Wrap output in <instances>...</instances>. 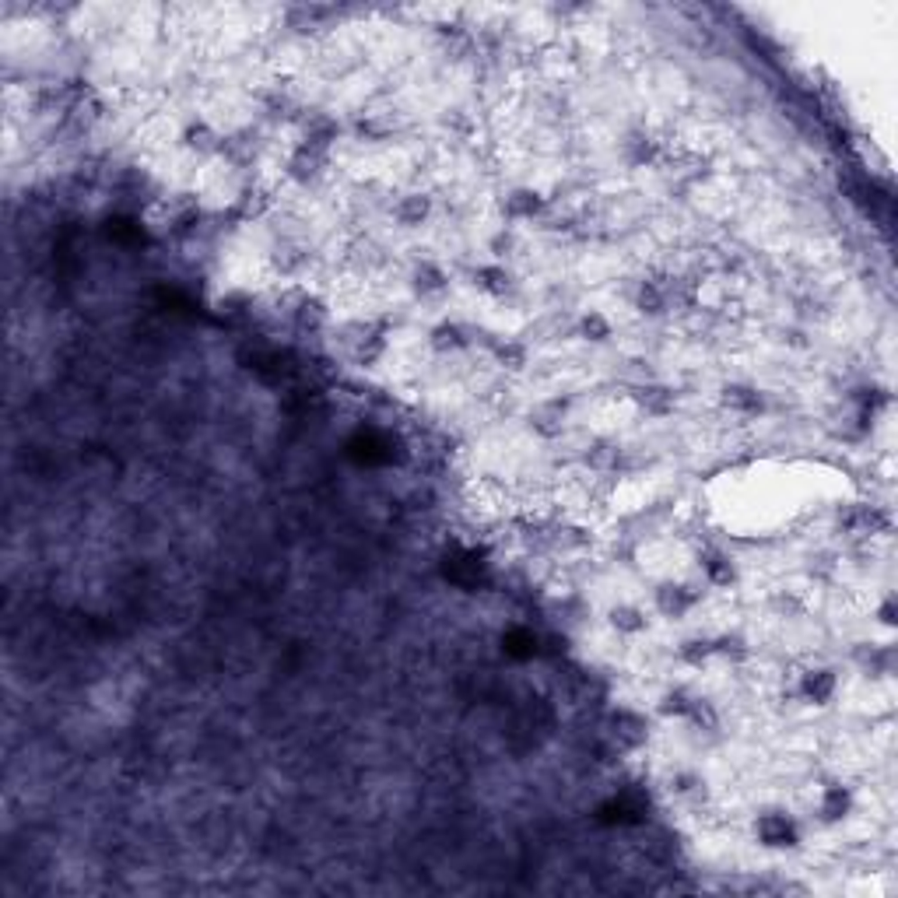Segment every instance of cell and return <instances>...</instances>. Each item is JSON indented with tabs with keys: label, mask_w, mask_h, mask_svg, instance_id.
<instances>
[{
	"label": "cell",
	"mask_w": 898,
	"mask_h": 898,
	"mask_svg": "<svg viewBox=\"0 0 898 898\" xmlns=\"http://www.w3.org/2000/svg\"><path fill=\"white\" fill-rule=\"evenodd\" d=\"M755 835L765 849H793L801 842V829L786 811H769L755 821Z\"/></svg>",
	"instance_id": "obj_1"
},
{
	"label": "cell",
	"mask_w": 898,
	"mask_h": 898,
	"mask_svg": "<svg viewBox=\"0 0 898 898\" xmlns=\"http://www.w3.org/2000/svg\"><path fill=\"white\" fill-rule=\"evenodd\" d=\"M838 692V677L829 667H811L797 677V699L807 706H829Z\"/></svg>",
	"instance_id": "obj_2"
},
{
	"label": "cell",
	"mask_w": 898,
	"mask_h": 898,
	"mask_svg": "<svg viewBox=\"0 0 898 898\" xmlns=\"http://www.w3.org/2000/svg\"><path fill=\"white\" fill-rule=\"evenodd\" d=\"M699 600H702V593L695 586H688V582H664L656 590V610L664 618H684Z\"/></svg>",
	"instance_id": "obj_3"
},
{
	"label": "cell",
	"mask_w": 898,
	"mask_h": 898,
	"mask_svg": "<svg viewBox=\"0 0 898 898\" xmlns=\"http://www.w3.org/2000/svg\"><path fill=\"white\" fill-rule=\"evenodd\" d=\"M547 207V200L541 197V190H534V187H516V190L506 193V200H502V211H506V218L509 222H534V218H541Z\"/></svg>",
	"instance_id": "obj_4"
},
{
	"label": "cell",
	"mask_w": 898,
	"mask_h": 898,
	"mask_svg": "<svg viewBox=\"0 0 898 898\" xmlns=\"http://www.w3.org/2000/svg\"><path fill=\"white\" fill-rule=\"evenodd\" d=\"M719 404L738 417H758L762 411H765V397H762L755 386H744V383L727 386V389H723V397H719Z\"/></svg>",
	"instance_id": "obj_5"
},
{
	"label": "cell",
	"mask_w": 898,
	"mask_h": 898,
	"mask_svg": "<svg viewBox=\"0 0 898 898\" xmlns=\"http://www.w3.org/2000/svg\"><path fill=\"white\" fill-rule=\"evenodd\" d=\"M699 565H702V576H706L709 586L727 590V586L738 582V565L730 562V554H723V551H716V547H709V551L699 554Z\"/></svg>",
	"instance_id": "obj_6"
},
{
	"label": "cell",
	"mask_w": 898,
	"mask_h": 898,
	"mask_svg": "<svg viewBox=\"0 0 898 898\" xmlns=\"http://www.w3.org/2000/svg\"><path fill=\"white\" fill-rule=\"evenodd\" d=\"M849 811H853V793H849L846 786L832 783V786L821 790V797H818V814H821V821L835 825V821L849 818Z\"/></svg>",
	"instance_id": "obj_7"
},
{
	"label": "cell",
	"mask_w": 898,
	"mask_h": 898,
	"mask_svg": "<svg viewBox=\"0 0 898 898\" xmlns=\"http://www.w3.org/2000/svg\"><path fill=\"white\" fill-rule=\"evenodd\" d=\"M428 215H432V200L425 193H404L393 204V222L404 228H417L421 222H428Z\"/></svg>",
	"instance_id": "obj_8"
},
{
	"label": "cell",
	"mask_w": 898,
	"mask_h": 898,
	"mask_svg": "<svg viewBox=\"0 0 898 898\" xmlns=\"http://www.w3.org/2000/svg\"><path fill=\"white\" fill-rule=\"evenodd\" d=\"M474 285L488 298H502L506 291L513 289V278H509V270L502 263H484V267L474 270Z\"/></svg>",
	"instance_id": "obj_9"
},
{
	"label": "cell",
	"mask_w": 898,
	"mask_h": 898,
	"mask_svg": "<svg viewBox=\"0 0 898 898\" xmlns=\"http://www.w3.org/2000/svg\"><path fill=\"white\" fill-rule=\"evenodd\" d=\"M632 400L639 404L642 415L649 417H667L674 411V393L667 386H642L639 393H632Z\"/></svg>",
	"instance_id": "obj_10"
},
{
	"label": "cell",
	"mask_w": 898,
	"mask_h": 898,
	"mask_svg": "<svg viewBox=\"0 0 898 898\" xmlns=\"http://www.w3.org/2000/svg\"><path fill=\"white\" fill-rule=\"evenodd\" d=\"M671 306V289L667 285H656V281H639L636 289V309L646 313V316H660L667 313Z\"/></svg>",
	"instance_id": "obj_11"
},
{
	"label": "cell",
	"mask_w": 898,
	"mask_h": 898,
	"mask_svg": "<svg viewBox=\"0 0 898 898\" xmlns=\"http://www.w3.org/2000/svg\"><path fill=\"white\" fill-rule=\"evenodd\" d=\"M411 285H415L417 295H439V291L449 289V274L439 267V263L421 260L415 267V274H411Z\"/></svg>",
	"instance_id": "obj_12"
},
{
	"label": "cell",
	"mask_w": 898,
	"mask_h": 898,
	"mask_svg": "<svg viewBox=\"0 0 898 898\" xmlns=\"http://www.w3.org/2000/svg\"><path fill=\"white\" fill-rule=\"evenodd\" d=\"M610 628L618 632V636H642L646 632V625H649V618H646V610L636 608V604H618V608L610 610Z\"/></svg>",
	"instance_id": "obj_13"
},
{
	"label": "cell",
	"mask_w": 898,
	"mask_h": 898,
	"mask_svg": "<svg viewBox=\"0 0 898 898\" xmlns=\"http://www.w3.org/2000/svg\"><path fill=\"white\" fill-rule=\"evenodd\" d=\"M565 400L562 397H554V400H545L541 408H537V415H534V428L541 432V435H554V432H562V421H565Z\"/></svg>",
	"instance_id": "obj_14"
},
{
	"label": "cell",
	"mask_w": 898,
	"mask_h": 898,
	"mask_svg": "<svg viewBox=\"0 0 898 898\" xmlns=\"http://www.w3.org/2000/svg\"><path fill=\"white\" fill-rule=\"evenodd\" d=\"M656 155H660V144H656L653 137H642V133H636V137H628V141H625V161H628L632 169H642V165L656 161Z\"/></svg>",
	"instance_id": "obj_15"
},
{
	"label": "cell",
	"mask_w": 898,
	"mask_h": 898,
	"mask_svg": "<svg viewBox=\"0 0 898 898\" xmlns=\"http://www.w3.org/2000/svg\"><path fill=\"white\" fill-rule=\"evenodd\" d=\"M610 334H614V323H610L604 313L590 309V313L579 316V337H586V341H593V344H604Z\"/></svg>",
	"instance_id": "obj_16"
},
{
	"label": "cell",
	"mask_w": 898,
	"mask_h": 898,
	"mask_svg": "<svg viewBox=\"0 0 898 898\" xmlns=\"http://www.w3.org/2000/svg\"><path fill=\"white\" fill-rule=\"evenodd\" d=\"M495 358L502 362V369L519 372V369H527V362H530V348H527L523 341H506V344L495 348Z\"/></svg>",
	"instance_id": "obj_17"
},
{
	"label": "cell",
	"mask_w": 898,
	"mask_h": 898,
	"mask_svg": "<svg viewBox=\"0 0 898 898\" xmlns=\"http://www.w3.org/2000/svg\"><path fill=\"white\" fill-rule=\"evenodd\" d=\"M183 141H187L190 151H215L218 148V137H215V130L207 127V124H190V127L183 130Z\"/></svg>",
	"instance_id": "obj_18"
},
{
	"label": "cell",
	"mask_w": 898,
	"mask_h": 898,
	"mask_svg": "<svg viewBox=\"0 0 898 898\" xmlns=\"http://www.w3.org/2000/svg\"><path fill=\"white\" fill-rule=\"evenodd\" d=\"M467 341H463V330L456 326V323H443V326H435L432 330V348L435 352H456V348H463Z\"/></svg>",
	"instance_id": "obj_19"
},
{
	"label": "cell",
	"mask_w": 898,
	"mask_h": 898,
	"mask_svg": "<svg viewBox=\"0 0 898 898\" xmlns=\"http://www.w3.org/2000/svg\"><path fill=\"white\" fill-rule=\"evenodd\" d=\"M692 709H695V699H692L688 692H681V688H677V692H667V695H664V706H660V712H664V716H674V719H688V716H692Z\"/></svg>",
	"instance_id": "obj_20"
},
{
	"label": "cell",
	"mask_w": 898,
	"mask_h": 898,
	"mask_svg": "<svg viewBox=\"0 0 898 898\" xmlns=\"http://www.w3.org/2000/svg\"><path fill=\"white\" fill-rule=\"evenodd\" d=\"M618 460H621L618 446H608V443H600L593 453H586V463H590L593 471H618Z\"/></svg>",
	"instance_id": "obj_21"
},
{
	"label": "cell",
	"mask_w": 898,
	"mask_h": 898,
	"mask_svg": "<svg viewBox=\"0 0 898 898\" xmlns=\"http://www.w3.org/2000/svg\"><path fill=\"white\" fill-rule=\"evenodd\" d=\"M677 653H681V660H688L692 667H702V664H706L709 656H716V653H712V642H709V639H692V642H684V646H681Z\"/></svg>",
	"instance_id": "obj_22"
},
{
	"label": "cell",
	"mask_w": 898,
	"mask_h": 898,
	"mask_svg": "<svg viewBox=\"0 0 898 898\" xmlns=\"http://www.w3.org/2000/svg\"><path fill=\"white\" fill-rule=\"evenodd\" d=\"M877 621H881L884 628H892V625H895V597H884V600H881V608H877Z\"/></svg>",
	"instance_id": "obj_23"
},
{
	"label": "cell",
	"mask_w": 898,
	"mask_h": 898,
	"mask_svg": "<svg viewBox=\"0 0 898 898\" xmlns=\"http://www.w3.org/2000/svg\"><path fill=\"white\" fill-rule=\"evenodd\" d=\"M509 250H513V235L502 228V232L491 239V253H495V257H502V253H509Z\"/></svg>",
	"instance_id": "obj_24"
}]
</instances>
